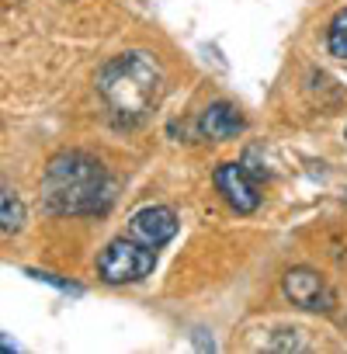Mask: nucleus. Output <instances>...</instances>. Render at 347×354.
<instances>
[{"label": "nucleus", "mask_w": 347, "mask_h": 354, "mask_svg": "<svg viewBox=\"0 0 347 354\" xmlns=\"http://www.w3.org/2000/svg\"><path fill=\"white\" fill-rule=\"evenodd\" d=\"M42 195L56 216H94L111 202V177L91 153L63 149L46 167Z\"/></svg>", "instance_id": "f257e3e1"}, {"label": "nucleus", "mask_w": 347, "mask_h": 354, "mask_svg": "<svg viewBox=\"0 0 347 354\" xmlns=\"http://www.w3.org/2000/svg\"><path fill=\"white\" fill-rule=\"evenodd\" d=\"M160 84H163L160 63L142 49L111 56L97 73V94L118 118H142L156 104Z\"/></svg>", "instance_id": "f03ea898"}, {"label": "nucleus", "mask_w": 347, "mask_h": 354, "mask_svg": "<svg viewBox=\"0 0 347 354\" xmlns=\"http://www.w3.org/2000/svg\"><path fill=\"white\" fill-rule=\"evenodd\" d=\"M156 268V250L132 240L129 233L111 240L101 254H97V278L104 285H132L149 278Z\"/></svg>", "instance_id": "7ed1b4c3"}, {"label": "nucleus", "mask_w": 347, "mask_h": 354, "mask_svg": "<svg viewBox=\"0 0 347 354\" xmlns=\"http://www.w3.org/2000/svg\"><path fill=\"white\" fill-rule=\"evenodd\" d=\"M281 292L292 306L306 309V313H330L333 309V288L326 285V278L312 268H292L281 278Z\"/></svg>", "instance_id": "20e7f679"}, {"label": "nucleus", "mask_w": 347, "mask_h": 354, "mask_svg": "<svg viewBox=\"0 0 347 354\" xmlns=\"http://www.w3.org/2000/svg\"><path fill=\"white\" fill-rule=\"evenodd\" d=\"M125 233L132 240L160 250V247H167L174 236H178V212L167 209V205H146V209H139L129 219V230Z\"/></svg>", "instance_id": "39448f33"}, {"label": "nucleus", "mask_w": 347, "mask_h": 354, "mask_svg": "<svg viewBox=\"0 0 347 354\" xmlns=\"http://www.w3.org/2000/svg\"><path fill=\"white\" fill-rule=\"evenodd\" d=\"M216 188L229 202V209H236L240 216H250L261 205V192H257L254 177L243 163H219L216 167Z\"/></svg>", "instance_id": "423d86ee"}, {"label": "nucleus", "mask_w": 347, "mask_h": 354, "mask_svg": "<svg viewBox=\"0 0 347 354\" xmlns=\"http://www.w3.org/2000/svg\"><path fill=\"white\" fill-rule=\"evenodd\" d=\"M243 115L236 104L229 101H212L202 115H198V136L202 139H212V142H226V139H236L243 132Z\"/></svg>", "instance_id": "0eeeda50"}, {"label": "nucleus", "mask_w": 347, "mask_h": 354, "mask_svg": "<svg viewBox=\"0 0 347 354\" xmlns=\"http://www.w3.org/2000/svg\"><path fill=\"white\" fill-rule=\"evenodd\" d=\"M0 223H4V233H18L25 226V205L18 198V192L11 185H4V192H0Z\"/></svg>", "instance_id": "6e6552de"}, {"label": "nucleus", "mask_w": 347, "mask_h": 354, "mask_svg": "<svg viewBox=\"0 0 347 354\" xmlns=\"http://www.w3.org/2000/svg\"><path fill=\"white\" fill-rule=\"evenodd\" d=\"M326 49H330V56L347 59V8L330 18V25H326Z\"/></svg>", "instance_id": "1a4fd4ad"}, {"label": "nucleus", "mask_w": 347, "mask_h": 354, "mask_svg": "<svg viewBox=\"0 0 347 354\" xmlns=\"http://www.w3.org/2000/svg\"><path fill=\"white\" fill-rule=\"evenodd\" d=\"M344 139H347V129H344Z\"/></svg>", "instance_id": "9d476101"}]
</instances>
